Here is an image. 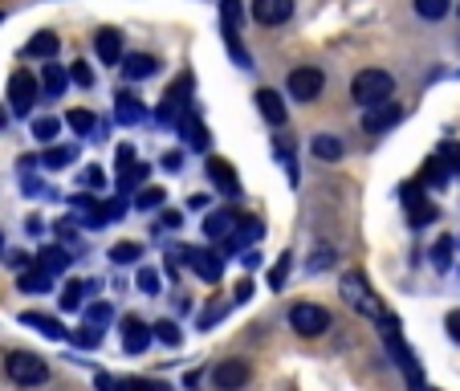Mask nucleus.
I'll return each instance as SVG.
<instances>
[{
    "mask_svg": "<svg viewBox=\"0 0 460 391\" xmlns=\"http://www.w3.org/2000/svg\"><path fill=\"white\" fill-rule=\"evenodd\" d=\"M391 90H395V82H391L387 70H363L350 82V98H355L363 111H371V106H379V102H391Z\"/></svg>",
    "mask_w": 460,
    "mask_h": 391,
    "instance_id": "1",
    "label": "nucleus"
},
{
    "mask_svg": "<svg viewBox=\"0 0 460 391\" xmlns=\"http://www.w3.org/2000/svg\"><path fill=\"white\" fill-rule=\"evenodd\" d=\"M339 294H342V302H347L355 314H363V318H371V322L387 318V314H383V306H379V298H375L371 286H367L363 273H347V278H342V286H339Z\"/></svg>",
    "mask_w": 460,
    "mask_h": 391,
    "instance_id": "2",
    "label": "nucleus"
},
{
    "mask_svg": "<svg viewBox=\"0 0 460 391\" xmlns=\"http://www.w3.org/2000/svg\"><path fill=\"white\" fill-rule=\"evenodd\" d=\"M4 375H9L17 387H41L49 379V363L41 355H29V351H13L4 359Z\"/></svg>",
    "mask_w": 460,
    "mask_h": 391,
    "instance_id": "3",
    "label": "nucleus"
},
{
    "mask_svg": "<svg viewBox=\"0 0 460 391\" xmlns=\"http://www.w3.org/2000/svg\"><path fill=\"white\" fill-rule=\"evenodd\" d=\"M379 326H383V339H387V351L395 355V363L403 367V375H408L411 391H424V375H420V367H416V355H411L408 342L400 339V322H395V318H383Z\"/></svg>",
    "mask_w": 460,
    "mask_h": 391,
    "instance_id": "4",
    "label": "nucleus"
},
{
    "mask_svg": "<svg viewBox=\"0 0 460 391\" xmlns=\"http://www.w3.org/2000/svg\"><path fill=\"white\" fill-rule=\"evenodd\" d=\"M175 257H183L188 261V270L196 273L200 281H208V286H217L220 281V273H225V265H220V257L217 253H208V249H188V244H175Z\"/></svg>",
    "mask_w": 460,
    "mask_h": 391,
    "instance_id": "5",
    "label": "nucleus"
},
{
    "mask_svg": "<svg viewBox=\"0 0 460 391\" xmlns=\"http://www.w3.org/2000/svg\"><path fill=\"white\" fill-rule=\"evenodd\" d=\"M289 326H294L302 339H314V334H322L326 326H331V314L322 310V306H314V302H297L294 310H289Z\"/></svg>",
    "mask_w": 460,
    "mask_h": 391,
    "instance_id": "6",
    "label": "nucleus"
},
{
    "mask_svg": "<svg viewBox=\"0 0 460 391\" xmlns=\"http://www.w3.org/2000/svg\"><path fill=\"white\" fill-rule=\"evenodd\" d=\"M286 86L297 102H314V98L322 94V86H326V78H322V70H314V66H297V70L289 74Z\"/></svg>",
    "mask_w": 460,
    "mask_h": 391,
    "instance_id": "7",
    "label": "nucleus"
},
{
    "mask_svg": "<svg viewBox=\"0 0 460 391\" xmlns=\"http://www.w3.org/2000/svg\"><path fill=\"white\" fill-rule=\"evenodd\" d=\"M33 102H37V78L29 70H17L9 78V106H13V114H29V111H33Z\"/></svg>",
    "mask_w": 460,
    "mask_h": 391,
    "instance_id": "8",
    "label": "nucleus"
},
{
    "mask_svg": "<svg viewBox=\"0 0 460 391\" xmlns=\"http://www.w3.org/2000/svg\"><path fill=\"white\" fill-rule=\"evenodd\" d=\"M188 94H191V74H183L159 102V122H180L183 111H188Z\"/></svg>",
    "mask_w": 460,
    "mask_h": 391,
    "instance_id": "9",
    "label": "nucleus"
},
{
    "mask_svg": "<svg viewBox=\"0 0 460 391\" xmlns=\"http://www.w3.org/2000/svg\"><path fill=\"white\" fill-rule=\"evenodd\" d=\"M143 180H147V167L139 164V156H135L130 143H122L119 147V191L127 196V191L135 188V183H143Z\"/></svg>",
    "mask_w": 460,
    "mask_h": 391,
    "instance_id": "10",
    "label": "nucleus"
},
{
    "mask_svg": "<svg viewBox=\"0 0 460 391\" xmlns=\"http://www.w3.org/2000/svg\"><path fill=\"white\" fill-rule=\"evenodd\" d=\"M249 363L244 359H225V363L212 371V383H217V391H241L244 383H249Z\"/></svg>",
    "mask_w": 460,
    "mask_h": 391,
    "instance_id": "11",
    "label": "nucleus"
},
{
    "mask_svg": "<svg viewBox=\"0 0 460 391\" xmlns=\"http://www.w3.org/2000/svg\"><path fill=\"white\" fill-rule=\"evenodd\" d=\"M289 17H294V0H252L257 25H286Z\"/></svg>",
    "mask_w": 460,
    "mask_h": 391,
    "instance_id": "12",
    "label": "nucleus"
},
{
    "mask_svg": "<svg viewBox=\"0 0 460 391\" xmlns=\"http://www.w3.org/2000/svg\"><path fill=\"white\" fill-rule=\"evenodd\" d=\"M400 200L408 204L411 228H424L428 220H436V209H432V204L424 200V196H420V188H416V183H403V188H400Z\"/></svg>",
    "mask_w": 460,
    "mask_h": 391,
    "instance_id": "13",
    "label": "nucleus"
},
{
    "mask_svg": "<svg viewBox=\"0 0 460 391\" xmlns=\"http://www.w3.org/2000/svg\"><path fill=\"white\" fill-rule=\"evenodd\" d=\"M151 347V326L143 318H127L122 322V351L127 355H143Z\"/></svg>",
    "mask_w": 460,
    "mask_h": 391,
    "instance_id": "14",
    "label": "nucleus"
},
{
    "mask_svg": "<svg viewBox=\"0 0 460 391\" xmlns=\"http://www.w3.org/2000/svg\"><path fill=\"white\" fill-rule=\"evenodd\" d=\"M400 119H403V111H400L395 102H379V106H371V111H363V127H367V130H375V135L391 130Z\"/></svg>",
    "mask_w": 460,
    "mask_h": 391,
    "instance_id": "15",
    "label": "nucleus"
},
{
    "mask_svg": "<svg viewBox=\"0 0 460 391\" xmlns=\"http://www.w3.org/2000/svg\"><path fill=\"white\" fill-rule=\"evenodd\" d=\"M208 175H212V183H217L225 196H236V191H241V180H236V172H233V164H228V159L212 156L208 159Z\"/></svg>",
    "mask_w": 460,
    "mask_h": 391,
    "instance_id": "16",
    "label": "nucleus"
},
{
    "mask_svg": "<svg viewBox=\"0 0 460 391\" xmlns=\"http://www.w3.org/2000/svg\"><path fill=\"white\" fill-rule=\"evenodd\" d=\"M155 70H159V61L151 58V53H130L127 66H122V74H127L130 82H147V78H155Z\"/></svg>",
    "mask_w": 460,
    "mask_h": 391,
    "instance_id": "17",
    "label": "nucleus"
},
{
    "mask_svg": "<svg viewBox=\"0 0 460 391\" xmlns=\"http://www.w3.org/2000/svg\"><path fill=\"white\" fill-rule=\"evenodd\" d=\"M94 49H98V58H102V66H114V61L122 58V33H114V29H98Z\"/></svg>",
    "mask_w": 460,
    "mask_h": 391,
    "instance_id": "18",
    "label": "nucleus"
},
{
    "mask_svg": "<svg viewBox=\"0 0 460 391\" xmlns=\"http://www.w3.org/2000/svg\"><path fill=\"white\" fill-rule=\"evenodd\" d=\"M180 130H183V143H188L191 151H208V127H204L196 114H183Z\"/></svg>",
    "mask_w": 460,
    "mask_h": 391,
    "instance_id": "19",
    "label": "nucleus"
},
{
    "mask_svg": "<svg viewBox=\"0 0 460 391\" xmlns=\"http://www.w3.org/2000/svg\"><path fill=\"white\" fill-rule=\"evenodd\" d=\"M257 106H261V114H265L273 127H286V102H281L278 90H257Z\"/></svg>",
    "mask_w": 460,
    "mask_h": 391,
    "instance_id": "20",
    "label": "nucleus"
},
{
    "mask_svg": "<svg viewBox=\"0 0 460 391\" xmlns=\"http://www.w3.org/2000/svg\"><path fill=\"white\" fill-rule=\"evenodd\" d=\"M21 322H25V326H33V331H41L45 339H53V342H66V339H70V331H66V326H58L49 314H21Z\"/></svg>",
    "mask_w": 460,
    "mask_h": 391,
    "instance_id": "21",
    "label": "nucleus"
},
{
    "mask_svg": "<svg viewBox=\"0 0 460 391\" xmlns=\"http://www.w3.org/2000/svg\"><path fill=\"white\" fill-rule=\"evenodd\" d=\"M70 209L78 212L82 225H86V228H98V225L106 220V217H102V204H98L94 196H70Z\"/></svg>",
    "mask_w": 460,
    "mask_h": 391,
    "instance_id": "22",
    "label": "nucleus"
},
{
    "mask_svg": "<svg viewBox=\"0 0 460 391\" xmlns=\"http://www.w3.org/2000/svg\"><path fill=\"white\" fill-rule=\"evenodd\" d=\"M114 119L122 122V127H135L139 119H147V111H143L139 98H130V94H119L114 98Z\"/></svg>",
    "mask_w": 460,
    "mask_h": 391,
    "instance_id": "23",
    "label": "nucleus"
},
{
    "mask_svg": "<svg viewBox=\"0 0 460 391\" xmlns=\"http://www.w3.org/2000/svg\"><path fill=\"white\" fill-rule=\"evenodd\" d=\"M37 270H45L53 278V273H61V270H70V253L66 249H41L37 253Z\"/></svg>",
    "mask_w": 460,
    "mask_h": 391,
    "instance_id": "24",
    "label": "nucleus"
},
{
    "mask_svg": "<svg viewBox=\"0 0 460 391\" xmlns=\"http://www.w3.org/2000/svg\"><path fill=\"white\" fill-rule=\"evenodd\" d=\"M111 318H114V306H111V302H90V306H86V331L102 334Z\"/></svg>",
    "mask_w": 460,
    "mask_h": 391,
    "instance_id": "25",
    "label": "nucleus"
},
{
    "mask_svg": "<svg viewBox=\"0 0 460 391\" xmlns=\"http://www.w3.org/2000/svg\"><path fill=\"white\" fill-rule=\"evenodd\" d=\"M66 82H70V74L61 70V66H41V86L49 98H58L61 90H66Z\"/></svg>",
    "mask_w": 460,
    "mask_h": 391,
    "instance_id": "26",
    "label": "nucleus"
},
{
    "mask_svg": "<svg viewBox=\"0 0 460 391\" xmlns=\"http://www.w3.org/2000/svg\"><path fill=\"white\" fill-rule=\"evenodd\" d=\"M74 159H78V147H49L41 156V164L49 167V172H61V167H70Z\"/></svg>",
    "mask_w": 460,
    "mask_h": 391,
    "instance_id": "27",
    "label": "nucleus"
},
{
    "mask_svg": "<svg viewBox=\"0 0 460 391\" xmlns=\"http://www.w3.org/2000/svg\"><path fill=\"white\" fill-rule=\"evenodd\" d=\"M58 33H37L33 37V41H29L25 45V53H29V58H53V53H58Z\"/></svg>",
    "mask_w": 460,
    "mask_h": 391,
    "instance_id": "28",
    "label": "nucleus"
},
{
    "mask_svg": "<svg viewBox=\"0 0 460 391\" xmlns=\"http://www.w3.org/2000/svg\"><path fill=\"white\" fill-rule=\"evenodd\" d=\"M228 228H233V212H212V217L204 220V233H208L212 241H228Z\"/></svg>",
    "mask_w": 460,
    "mask_h": 391,
    "instance_id": "29",
    "label": "nucleus"
},
{
    "mask_svg": "<svg viewBox=\"0 0 460 391\" xmlns=\"http://www.w3.org/2000/svg\"><path fill=\"white\" fill-rule=\"evenodd\" d=\"M17 286L25 289V294H45V289H49V273H45V270H25Z\"/></svg>",
    "mask_w": 460,
    "mask_h": 391,
    "instance_id": "30",
    "label": "nucleus"
},
{
    "mask_svg": "<svg viewBox=\"0 0 460 391\" xmlns=\"http://www.w3.org/2000/svg\"><path fill=\"white\" fill-rule=\"evenodd\" d=\"M86 281H70V286H66V289H61V310H82V294H86Z\"/></svg>",
    "mask_w": 460,
    "mask_h": 391,
    "instance_id": "31",
    "label": "nucleus"
},
{
    "mask_svg": "<svg viewBox=\"0 0 460 391\" xmlns=\"http://www.w3.org/2000/svg\"><path fill=\"white\" fill-rule=\"evenodd\" d=\"M314 156L318 159H339L342 156V139H334V135H318V139H314Z\"/></svg>",
    "mask_w": 460,
    "mask_h": 391,
    "instance_id": "32",
    "label": "nucleus"
},
{
    "mask_svg": "<svg viewBox=\"0 0 460 391\" xmlns=\"http://www.w3.org/2000/svg\"><path fill=\"white\" fill-rule=\"evenodd\" d=\"M220 21H225V33L241 29V0H220Z\"/></svg>",
    "mask_w": 460,
    "mask_h": 391,
    "instance_id": "33",
    "label": "nucleus"
},
{
    "mask_svg": "<svg viewBox=\"0 0 460 391\" xmlns=\"http://www.w3.org/2000/svg\"><path fill=\"white\" fill-rule=\"evenodd\" d=\"M448 9H452L448 0H416V13H420L424 21H440V17H448Z\"/></svg>",
    "mask_w": 460,
    "mask_h": 391,
    "instance_id": "34",
    "label": "nucleus"
},
{
    "mask_svg": "<svg viewBox=\"0 0 460 391\" xmlns=\"http://www.w3.org/2000/svg\"><path fill=\"white\" fill-rule=\"evenodd\" d=\"M139 257H143V249H139L135 241H119V244L111 249V261H119V265H135Z\"/></svg>",
    "mask_w": 460,
    "mask_h": 391,
    "instance_id": "35",
    "label": "nucleus"
},
{
    "mask_svg": "<svg viewBox=\"0 0 460 391\" xmlns=\"http://www.w3.org/2000/svg\"><path fill=\"white\" fill-rule=\"evenodd\" d=\"M151 339H159L164 347H180V331H175V322H167V318L151 326Z\"/></svg>",
    "mask_w": 460,
    "mask_h": 391,
    "instance_id": "36",
    "label": "nucleus"
},
{
    "mask_svg": "<svg viewBox=\"0 0 460 391\" xmlns=\"http://www.w3.org/2000/svg\"><path fill=\"white\" fill-rule=\"evenodd\" d=\"M58 130H61L58 119H37L33 122V139L37 143H53V139H58Z\"/></svg>",
    "mask_w": 460,
    "mask_h": 391,
    "instance_id": "37",
    "label": "nucleus"
},
{
    "mask_svg": "<svg viewBox=\"0 0 460 391\" xmlns=\"http://www.w3.org/2000/svg\"><path fill=\"white\" fill-rule=\"evenodd\" d=\"M432 265H436L440 273L452 265V236H440V241H436V249H432Z\"/></svg>",
    "mask_w": 460,
    "mask_h": 391,
    "instance_id": "38",
    "label": "nucleus"
},
{
    "mask_svg": "<svg viewBox=\"0 0 460 391\" xmlns=\"http://www.w3.org/2000/svg\"><path fill=\"white\" fill-rule=\"evenodd\" d=\"M70 127L78 130V135H94L98 130V119L90 111H70Z\"/></svg>",
    "mask_w": 460,
    "mask_h": 391,
    "instance_id": "39",
    "label": "nucleus"
},
{
    "mask_svg": "<svg viewBox=\"0 0 460 391\" xmlns=\"http://www.w3.org/2000/svg\"><path fill=\"white\" fill-rule=\"evenodd\" d=\"M424 183H432V188H444V183H448V172H444L440 159H428V167H424Z\"/></svg>",
    "mask_w": 460,
    "mask_h": 391,
    "instance_id": "40",
    "label": "nucleus"
},
{
    "mask_svg": "<svg viewBox=\"0 0 460 391\" xmlns=\"http://www.w3.org/2000/svg\"><path fill=\"white\" fill-rule=\"evenodd\" d=\"M164 196H167V191H159V188H143L139 196H135V209H159V204H164Z\"/></svg>",
    "mask_w": 460,
    "mask_h": 391,
    "instance_id": "41",
    "label": "nucleus"
},
{
    "mask_svg": "<svg viewBox=\"0 0 460 391\" xmlns=\"http://www.w3.org/2000/svg\"><path fill=\"white\" fill-rule=\"evenodd\" d=\"M331 261H334V249H314L310 261H305V270H310V273H322L326 265H331Z\"/></svg>",
    "mask_w": 460,
    "mask_h": 391,
    "instance_id": "42",
    "label": "nucleus"
},
{
    "mask_svg": "<svg viewBox=\"0 0 460 391\" xmlns=\"http://www.w3.org/2000/svg\"><path fill=\"white\" fill-rule=\"evenodd\" d=\"M289 261H294V257H289V253H286V257H281L278 265H273V273H270V286H273V289H281V286H286V270H289Z\"/></svg>",
    "mask_w": 460,
    "mask_h": 391,
    "instance_id": "43",
    "label": "nucleus"
},
{
    "mask_svg": "<svg viewBox=\"0 0 460 391\" xmlns=\"http://www.w3.org/2000/svg\"><path fill=\"white\" fill-rule=\"evenodd\" d=\"M119 391H167V387L151 379H127V383H119Z\"/></svg>",
    "mask_w": 460,
    "mask_h": 391,
    "instance_id": "44",
    "label": "nucleus"
},
{
    "mask_svg": "<svg viewBox=\"0 0 460 391\" xmlns=\"http://www.w3.org/2000/svg\"><path fill=\"white\" fill-rule=\"evenodd\" d=\"M139 289L143 294H159V273L155 270H139Z\"/></svg>",
    "mask_w": 460,
    "mask_h": 391,
    "instance_id": "45",
    "label": "nucleus"
},
{
    "mask_svg": "<svg viewBox=\"0 0 460 391\" xmlns=\"http://www.w3.org/2000/svg\"><path fill=\"white\" fill-rule=\"evenodd\" d=\"M82 183H90V188H106L102 167H86V172H82Z\"/></svg>",
    "mask_w": 460,
    "mask_h": 391,
    "instance_id": "46",
    "label": "nucleus"
},
{
    "mask_svg": "<svg viewBox=\"0 0 460 391\" xmlns=\"http://www.w3.org/2000/svg\"><path fill=\"white\" fill-rule=\"evenodd\" d=\"M440 156L448 159V167H452V172H460V147H456V143H444V147H440Z\"/></svg>",
    "mask_w": 460,
    "mask_h": 391,
    "instance_id": "47",
    "label": "nucleus"
},
{
    "mask_svg": "<svg viewBox=\"0 0 460 391\" xmlns=\"http://www.w3.org/2000/svg\"><path fill=\"white\" fill-rule=\"evenodd\" d=\"M98 339H102V334H94V331H78V334H70V342H78V347H98Z\"/></svg>",
    "mask_w": 460,
    "mask_h": 391,
    "instance_id": "48",
    "label": "nucleus"
},
{
    "mask_svg": "<svg viewBox=\"0 0 460 391\" xmlns=\"http://www.w3.org/2000/svg\"><path fill=\"white\" fill-rule=\"evenodd\" d=\"M74 82H78V86H90V82H94V74H90L86 61H78V66H74Z\"/></svg>",
    "mask_w": 460,
    "mask_h": 391,
    "instance_id": "49",
    "label": "nucleus"
},
{
    "mask_svg": "<svg viewBox=\"0 0 460 391\" xmlns=\"http://www.w3.org/2000/svg\"><path fill=\"white\" fill-rule=\"evenodd\" d=\"M21 183H25V191H29V196H45V183L41 180H33V175H21Z\"/></svg>",
    "mask_w": 460,
    "mask_h": 391,
    "instance_id": "50",
    "label": "nucleus"
},
{
    "mask_svg": "<svg viewBox=\"0 0 460 391\" xmlns=\"http://www.w3.org/2000/svg\"><path fill=\"white\" fill-rule=\"evenodd\" d=\"M180 167H183V156H180V151H167V156H164V172H180Z\"/></svg>",
    "mask_w": 460,
    "mask_h": 391,
    "instance_id": "51",
    "label": "nucleus"
},
{
    "mask_svg": "<svg viewBox=\"0 0 460 391\" xmlns=\"http://www.w3.org/2000/svg\"><path fill=\"white\" fill-rule=\"evenodd\" d=\"M448 334L460 342V314H448Z\"/></svg>",
    "mask_w": 460,
    "mask_h": 391,
    "instance_id": "52",
    "label": "nucleus"
},
{
    "mask_svg": "<svg viewBox=\"0 0 460 391\" xmlns=\"http://www.w3.org/2000/svg\"><path fill=\"white\" fill-rule=\"evenodd\" d=\"M249 298H252V286L249 281H241V286H236V302H249Z\"/></svg>",
    "mask_w": 460,
    "mask_h": 391,
    "instance_id": "53",
    "label": "nucleus"
},
{
    "mask_svg": "<svg viewBox=\"0 0 460 391\" xmlns=\"http://www.w3.org/2000/svg\"><path fill=\"white\" fill-rule=\"evenodd\" d=\"M164 228H180V212H164Z\"/></svg>",
    "mask_w": 460,
    "mask_h": 391,
    "instance_id": "54",
    "label": "nucleus"
},
{
    "mask_svg": "<svg viewBox=\"0 0 460 391\" xmlns=\"http://www.w3.org/2000/svg\"><path fill=\"white\" fill-rule=\"evenodd\" d=\"M4 122H9V114H4V106H0V130H4Z\"/></svg>",
    "mask_w": 460,
    "mask_h": 391,
    "instance_id": "55",
    "label": "nucleus"
},
{
    "mask_svg": "<svg viewBox=\"0 0 460 391\" xmlns=\"http://www.w3.org/2000/svg\"><path fill=\"white\" fill-rule=\"evenodd\" d=\"M0 253H4V233H0Z\"/></svg>",
    "mask_w": 460,
    "mask_h": 391,
    "instance_id": "56",
    "label": "nucleus"
}]
</instances>
